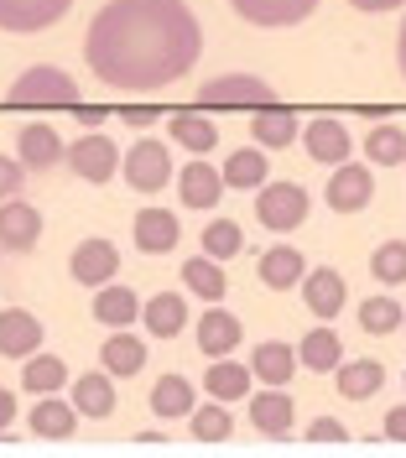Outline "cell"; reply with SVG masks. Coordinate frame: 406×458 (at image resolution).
Masks as SVG:
<instances>
[{"instance_id": "4fadbf2b", "label": "cell", "mask_w": 406, "mask_h": 458, "mask_svg": "<svg viewBox=\"0 0 406 458\" xmlns=\"http://www.w3.org/2000/svg\"><path fill=\"white\" fill-rule=\"evenodd\" d=\"M250 27H297L302 16L318 11V0H230Z\"/></svg>"}, {"instance_id": "ba28073f", "label": "cell", "mask_w": 406, "mask_h": 458, "mask_svg": "<svg viewBox=\"0 0 406 458\" xmlns=\"http://www.w3.org/2000/svg\"><path fill=\"white\" fill-rule=\"evenodd\" d=\"M42 240V214L21 199H0V250H31Z\"/></svg>"}, {"instance_id": "9a60e30c", "label": "cell", "mask_w": 406, "mask_h": 458, "mask_svg": "<svg viewBox=\"0 0 406 458\" xmlns=\"http://www.w3.org/2000/svg\"><path fill=\"white\" fill-rule=\"evenodd\" d=\"M302 146H308V157H318V162H328V167L349 162V151H354V141H349V131H344V120H328V114L308 120Z\"/></svg>"}, {"instance_id": "cb8c5ba5", "label": "cell", "mask_w": 406, "mask_h": 458, "mask_svg": "<svg viewBox=\"0 0 406 458\" xmlns=\"http://www.w3.org/2000/svg\"><path fill=\"white\" fill-rule=\"evenodd\" d=\"M250 375H261L266 386H287L292 375H297V349L282 339H266L256 349V360H250Z\"/></svg>"}, {"instance_id": "8fae6325", "label": "cell", "mask_w": 406, "mask_h": 458, "mask_svg": "<svg viewBox=\"0 0 406 458\" xmlns=\"http://www.w3.org/2000/svg\"><path fill=\"white\" fill-rule=\"evenodd\" d=\"M68 271H73V282H84V286H105V282H115L120 250L110 240H84L73 250V260H68Z\"/></svg>"}, {"instance_id": "7bdbcfd3", "label": "cell", "mask_w": 406, "mask_h": 458, "mask_svg": "<svg viewBox=\"0 0 406 458\" xmlns=\"http://www.w3.org/2000/svg\"><path fill=\"white\" fill-rule=\"evenodd\" d=\"M385 437L391 443H406V406H391L385 411Z\"/></svg>"}, {"instance_id": "3957f363", "label": "cell", "mask_w": 406, "mask_h": 458, "mask_svg": "<svg viewBox=\"0 0 406 458\" xmlns=\"http://www.w3.org/2000/svg\"><path fill=\"white\" fill-rule=\"evenodd\" d=\"M256 219H261L271 234H287L308 219V193L297 182H261L256 193Z\"/></svg>"}, {"instance_id": "ee69618b", "label": "cell", "mask_w": 406, "mask_h": 458, "mask_svg": "<svg viewBox=\"0 0 406 458\" xmlns=\"http://www.w3.org/2000/svg\"><path fill=\"white\" fill-rule=\"evenodd\" d=\"M16 422V401H11V391L0 386V428H11Z\"/></svg>"}, {"instance_id": "603a6c76", "label": "cell", "mask_w": 406, "mask_h": 458, "mask_svg": "<svg viewBox=\"0 0 406 458\" xmlns=\"http://www.w3.org/2000/svg\"><path fill=\"white\" fill-rule=\"evenodd\" d=\"M73 411L105 422V417L115 411V386H110V375H79V380H73Z\"/></svg>"}, {"instance_id": "7dc6e473", "label": "cell", "mask_w": 406, "mask_h": 458, "mask_svg": "<svg viewBox=\"0 0 406 458\" xmlns=\"http://www.w3.org/2000/svg\"><path fill=\"white\" fill-rule=\"evenodd\" d=\"M125 120H131V125H151V120H156V110H125Z\"/></svg>"}, {"instance_id": "52a82bcc", "label": "cell", "mask_w": 406, "mask_h": 458, "mask_svg": "<svg viewBox=\"0 0 406 458\" xmlns=\"http://www.w3.org/2000/svg\"><path fill=\"white\" fill-rule=\"evenodd\" d=\"M370 199H376V172L359 167V162H339L334 182H328V208L334 214H359Z\"/></svg>"}, {"instance_id": "d590c367", "label": "cell", "mask_w": 406, "mask_h": 458, "mask_svg": "<svg viewBox=\"0 0 406 458\" xmlns=\"http://www.w3.org/2000/svg\"><path fill=\"white\" fill-rule=\"evenodd\" d=\"M173 141L182 146V151H214V146H219V131H214V120H203V114H177Z\"/></svg>"}, {"instance_id": "f35d334b", "label": "cell", "mask_w": 406, "mask_h": 458, "mask_svg": "<svg viewBox=\"0 0 406 458\" xmlns=\"http://www.w3.org/2000/svg\"><path fill=\"white\" fill-rule=\"evenodd\" d=\"M370 271H376L385 286H402L406 282V240H385L376 256H370Z\"/></svg>"}, {"instance_id": "f6af8a7d", "label": "cell", "mask_w": 406, "mask_h": 458, "mask_svg": "<svg viewBox=\"0 0 406 458\" xmlns=\"http://www.w3.org/2000/svg\"><path fill=\"white\" fill-rule=\"evenodd\" d=\"M354 11H396V5H406V0H349Z\"/></svg>"}, {"instance_id": "e575fe53", "label": "cell", "mask_w": 406, "mask_h": 458, "mask_svg": "<svg viewBox=\"0 0 406 458\" xmlns=\"http://www.w3.org/2000/svg\"><path fill=\"white\" fill-rule=\"evenodd\" d=\"M219 177H224V188H261L266 182V151L256 146V151H230V162L219 167Z\"/></svg>"}, {"instance_id": "f1b7e54d", "label": "cell", "mask_w": 406, "mask_h": 458, "mask_svg": "<svg viewBox=\"0 0 406 458\" xmlns=\"http://www.w3.org/2000/svg\"><path fill=\"white\" fill-rule=\"evenodd\" d=\"M297 360H302L313 375H328V370H339L344 344H339V334H334V328H313V334L302 339V349H297Z\"/></svg>"}, {"instance_id": "5b68a950", "label": "cell", "mask_w": 406, "mask_h": 458, "mask_svg": "<svg viewBox=\"0 0 406 458\" xmlns=\"http://www.w3.org/2000/svg\"><path fill=\"white\" fill-rule=\"evenodd\" d=\"M63 162L79 172L84 182H110L120 172V146L110 136H99V131H89V136H79V141L63 151Z\"/></svg>"}, {"instance_id": "74e56055", "label": "cell", "mask_w": 406, "mask_h": 458, "mask_svg": "<svg viewBox=\"0 0 406 458\" xmlns=\"http://www.w3.org/2000/svg\"><path fill=\"white\" fill-rule=\"evenodd\" d=\"M365 151H370V162H380V167H396L406 157V131L402 125H376L370 141H365Z\"/></svg>"}, {"instance_id": "7a4b0ae2", "label": "cell", "mask_w": 406, "mask_h": 458, "mask_svg": "<svg viewBox=\"0 0 406 458\" xmlns=\"http://www.w3.org/2000/svg\"><path fill=\"white\" fill-rule=\"evenodd\" d=\"M120 172H125L131 193H162L173 182V157H167L162 141H136L120 157Z\"/></svg>"}, {"instance_id": "681fc988", "label": "cell", "mask_w": 406, "mask_h": 458, "mask_svg": "<svg viewBox=\"0 0 406 458\" xmlns=\"http://www.w3.org/2000/svg\"><path fill=\"white\" fill-rule=\"evenodd\" d=\"M402 328H406V308H402Z\"/></svg>"}, {"instance_id": "f546056e", "label": "cell", "mask_w": 406, "mask_h": 458, "mask_svg": "<svg viewBox=\"0 0 406 458\" xmlns=\"http://www.w3.org/2000/svg\"><path fill=\"white\" fill-rule=\"evenodd\" d=\"M99 360H105V375H136L146 365V344L136 339V334H110L105 339V349H99Z\"/></svg>"}, {"instance_id": "d6986e66", "label": "cell", "mask_w": 406, "mask_h": 458, "mask_svg": "<svg viewBox=\"0 0 406 458\" xmlns=\"http://www.w3.org/2000/svg\"><path fill=\"white\" fill-rule=\"evenodd\" d=\"M292 417H297V406H292V396L282 386H271V391H261V396L250 401V422H256V432H266V437H287Z\"/></svg>"}, {"instance_id": "e0dca14e", "label": "cell", "mask_w": 406, "mask_h": 458, "mask_svg": "<svg viewBox=\"0 0 406 458\" xmlns=\"http://www.w3.org/2000/svg\"><path fill=\"white\" fill-rule=\"evenodd\" d=\"M131 234H136V250H146V256H167L182 229H177V214H167V208H141Z\"/></svg>"}, {"instance_id": "4316f807", "label": "cell", "mask_w": 406, "mask_h": 458, "mask_svg": "<svg viewBox=\"0 0 406 458\" xmlns=\"http://www.w3.org/2000/svg\"><path fill=\"white\" fill-rule=\"evenodd\" d=\"M250 141L261 146V151H282V146L297 141V114L292 110H261L256 120H250Z\"/></svg>"}, {"instance_id": "1f68e13d", "label": "cell", "mask_w": 406, "mask_h": 458, "mask_svg": "<svg viewBox=\"0 0 406 458\" xmlns=\"http://www.w3.org/2000/svg\"><path fill=\"white\" fill-rule=\"evenodd\" d=\"M151 411L167 417V422H173V417H188V411H193V386H188L182 375H162V380L151 386Z\"/></svg>"}, {"instance_id": "6da1fadb", "label": "cell", "mask_w": 406, "mask_h": 458, "mask_svg": "<svg viewBox=\"0 0 406 458\" xmlns=\"http://www.w3.org/2000/svg\"><path fill=\"white\" fill-rule=\"evenodd\" d=\"M203 53L188 0H110L84 31V63L120 94H156L177 84Z\"/></svg>"}, {"instance_id": "7402d4cb", "label": "cell", "mask_w": 406, "mask_h": 458, "mask_svg": "<svg viewBox=\"0 0 406 458\" xmlns=\"http://www.w3.org/2000/svg\"><path fill=\"white\" fill-rule=\"evenodd\" d=\"M234 344H240V318L224 313V308L214 302V308L199 318V349L208 354V360H219V354H230Z\"/></svg>"}, {"instance_id": "9c48e42d", "label": "cell", "mask_w": 406, "mask_h": 458, "mask_svg": "<svg viewBox=\"0 0 406 458\" xmlns=\"http://www.w3.org/2000/svg\"><path fill=\"white\" fill-rule=\"evenodd\" d=\"M73 0H0V31H42L68 16Z\"/></svg>"}, {"instance_id": "b9f144b4", "label": "cell", "mask_w": 406, "mask_h": 458, "mask_svg": "<svg viewBox=\"0 0 406 458\" xmlns=\"http://www.w3.org/2000/svg\"><path fill=\"white\" fill-rule=\"evenodd\" d=\"M21 177H27V167H21V162L0 157V199H16V193H21Z\"/></svg>"}, {"instance_id": "30bf717a", "label": "cell", "mask_w": 406, "mask_h": 458, "mask_svg": "<svg viewBox=\"0 0 406 458\" xmlns=\"http://www.w3.org/2000/svg\"><path fill=\"white\" fill-rule=\"evenodd\" d=\"M16 151H21L16 162H21L27 172H53L63 162V151H68V146L58 141V131H53V125L31 120V125H21V136H16Z\"/></svg>"}, {"instance_id": "277c9868", "label": "cell", "mask_w": 406, "mask_h": 458, "mask_svg": "<svg viewBox=\"0 0 406 458\" xmlns=\"http://www.w3.org/2000/svg\"><path fill=\"white\" fill-rule=\"evenodd\" d=\"M11 105H79V84L63 68L42 63V68H27L11 84Z\"/></svg>"}, {"instance_id": "bcb514c9", "label": "cell", "mask_w": 406, "mask_h": 458, "mask_svg": "<svg viewBox=\"0 0 406 458\" xmlns=\"http://www.w3.org/2000/svg\"><path fill=\"white\" fill-rule=\"evenodd\" d=\"M162 443H167V437H162V432H141V437H136V448H146V454H156V448H162Z\"/></svg>"}, {"instance_id": "5bb4252c", "label": "cell", "mask_w": 406, "mask_h": 458, "mask_svg": "<svg viewBox=\"0 0 406 458\" xmlns=\"http://www.w3.org/2000/svg\"><path fill=\"white\" fill-rule=\"evenodd\" d=\"M344 297H349V286H344V276H339L334 266L302 271V302L313 308V318H339L344 313Z\"/></svg>"}, {"instance_id": "f907efd6", "label": "cell", "mask_w": 406, "mask_h": 458, "mask_svg": "<svg viewBox=\"0 0 406 458\" xmlns=\"http://www.w3.org/2000/svg\"><path fill=\"white\" fill-rule=\"evenodd\" d=\"M402 162H406V157H402Z\"/></svg>"}, {"instance_id": "836d02e7", "label": "cell", "mask_w": 406, "mask_h": 458, "mask_svg": "<svg viewBox=\"0 0 406 458\" xmlns=\"http://www.w3.org/2000/svg\"><path fill=\"white\" fill-rule=\"evenodd\" d=\"M188 422H193V437H199V443H230V432H234V417H230V406H224V401L193 406V411H188Z\"/></svg>"}, {"instance_id": "ab89813d", "label": "cell", "mask_w": 406, "mask_h": 458, "mask_svg": "<svg viewBox=\"0 0 406 458\" xmlns=\"http://www.w3.org/2000/svg\"><path fill=\"white\" fill-rule=\"evenodd\" d=\"M359 323H365V334H391V328H402V302L370 297V302L359 308Z\"/></svg>"}, {"instance_id": "60d3db41", "label": "cell", "mask_w": 406, "mask_h": 458, "mask_svg": "<svg viewBox=\"0 0 406 458\" xmlns=\"http://www.w3.org/2000/svg\"><path fill=\"white\" fill-rule=\"evenodd\" d=\"M308 443H318V448H339V443H349L344 422H334V417H318L313 428H308Z\"/></svg>"}, {"instance_id": "2e32d148", "label": "cell", "mask_w": 406, "mask_h": 458, "mask_svg": "<svg viewBox=\"0 0 406 458\" xmlns=\"http://www.w3.org/2000/svg\"><path fill=\"white\" fill-rule=\"evenodd\" d=\"M177 193H182V203L188 208H214V203L224 199V177H219V167H208V162H188V167L177 172Z\"/></svg>"}, {"instance_id": "d4e9b609", "label": "cell", "mask_w": 406, "mask_h": 458, "mask_svg": "<svg viewBox=\"0 0 406 458\" xmlns=\"http://www.w3.org/2000/svg\"><path fill=\"white\" fill-rule=\"evenodd\" d=\"M302 271H308V266H302V250H292V245H271V250L261 256V271H256V276H261L271 292H287V286L302 282Z\"/></svg>"}, {"instance_id": "8992f818", "label": "cell", "mask_w": 406, "mask_h": 458, "mask_svg": "<svg viewBox=\"0 0 406 458\" xmlns=\"http://www.w3.org/2000/svg\"><path fill=\"white\" fill-rule=\"evenodd\" d=\"M199 105H276V89L250 73H224L199 89Z\"/></svg>"}, {"instance_id": "ffe728a7", "label": "cell", "mask_w": 406, "mask_h": 458, "mask_svg": "<svg viewBox=\"0 0 406 458\" xmlns=\"http://www.w3.org/2000/svg\"><path fill=\"white\" fill-rule=\"evenodd\" d=\"M73 428H79V411H73V401H58V391H47V401L31 406V432L37 437L63 443V437H73Z\"/></svg>"}, {"instance_id": "4dcf8cb0", "label": "cell", "mask_w": 406, "mask_h": 458, "mask_svg": "<svg viewBox=\"0 0 406 458\" xmlns=\"http://www.w3.org/2000/svg\"><path fill=\"white\" fill-rule=\"evenodd\" d=\"M21 386L31 396H47V391H63L68 386V365L58 354H27V370H21Z\"/></svg>"}, {"instance_id": "484cf974", "label": "cell", "mask_w": 406, "mask_h": 458, "mask_svg": "<svg viewBox=\"0 0 406 458\" xmlns=\"http://www.w3.org/2000/svg\"><path fill=\"white\" fill-rule=\"evenodd\" d=\"M385 386V365L380 360H349L339 365V396L344 401H370Z\"/></svg>"}, {"instance_id": "8d00e7d4", "label": "cell", "mask_w": 406, "mask_h": 458, "mask_svg": "<svg viewBox=\"0 0 406 458\" xmlns=\"http://www.w3.org/2000/svg\"><path fill=\"white\" fill-rule=\"evenodd\" d=\"M240 250H245V234H240V225H234V219H214V225L203 229V256L234 260Z\"/></svg>"}, {"instance_id": "d6a6232c", "label": "cell", "mask_w": 406, "mask_h": 458, "mask_svg": "<svg viewBox=\"0 0 406 458\" xmlns=\"http://www.w3.org/2000/svg\"><path fill=\"white\" fill-rule=\"evenodd\" d=\"M182 282H188V292H199L203 302H219L224 286H230V276L219 271V260L214 256H193L188 266H182Z\"/></svg>"}, {"instance_id": "7c38bea8", "label": "cell", "mask_w": 406, "mask_h": 458, "mask_svg": "<svg viewBox=\"0 0 406 458\" xmlns=\"http://www.w3.org/2000/svg\"><path fill=\"white\" fill-rule=\"evenodd\" d=\"M42 349V318H31L27 308H5L0 313V354L5 360H27Z\"/></svg>"}, {"instance_id": "83f0119b", "label": "cell", "mask_w": 406, "mask_h": 458, "mask_svg": "<svg viewBox=\"0 0 406 458\" xmlns=\"http://www.w3.org/2000/svg\"><path fill=\"white\" fill-rule=\"evenodd\" d=\"M203 386H208V396L214 401H245L250 396V370L219 354V360L208 365V375H203Z\"/></svg>"}, {"instance_id": "ac0fdd59", "label": "cell", "mask_w": 406, "mask_h": 458, "mask_svg": "<svg viewBox=\"0 0 406 458\" xmlns=\"http://www.w3.org/2000/svg\"><path fill=\"white\" fill-rule=\"evenodd\" d=\"M141 323H146V334H156V339H177L182 323H188V302L177 292H156V297L141 302Z\"/></svg>"}, {"instance_id": "c3c4849f", "label": "cell", "mask_w": 406, "mask_h": 458, "mask_svg": "<svg viewBox=\"0 0 406 458\" xmlns=\"http://www.w3.org/2000/svg\"><path fill=\"white\" fill-rule=\"evenodd\" d=\"M396 63H402V73H406V21H402V42H396Z\"/></svg>"}, {"instance_id": "44dd1931", "label": "cell", "mask_w": 406, "mask_h": 458, "mask_svg": "<svg viewBox=\"0 0 406 458\" xmlns=\"http://www.w3.org/2000/svg\"><path fill=\"white\" fill-rule=\"evenodd\" d=\"M94 318H99L105 328H131V323L141 318V297H136L131 286L105 282L99 286V297H94Z\"/></svg>"}]
</instances>
